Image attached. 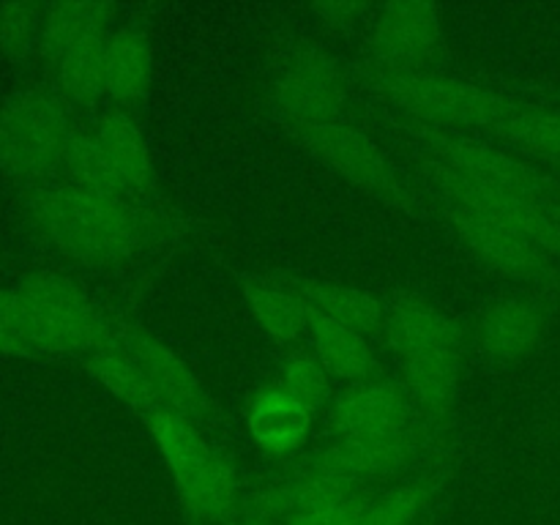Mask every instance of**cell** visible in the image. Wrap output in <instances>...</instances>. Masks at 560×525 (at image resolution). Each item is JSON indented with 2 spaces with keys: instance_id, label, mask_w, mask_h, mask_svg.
I'll use <instances>...</instances> for the list:
<instances>
[{
  "instance_id": "cell-1",
  "label": "cell",
  "mask_w": 560,
  "mask_h": 525,
  "mask_svg": "<svg viewBox=\"0 0 560 525\" xmlns=\"http://www.w3.org/2000/svg\"><path fill=\"white\" fill-rule=\"evenodd\" d=\"M22 213L49 249L91 266L124 260L142 241L135 202L69 178L25 189Z\"/></svg>"
},
{
  "instance_id": "cell-2",
  "label": "cell",
  "mask_w": 560,
  "mask_h": 525,
  "mask_svg": "<svg viewBox=\"0 0 560 525\" xmlns=\"http://www.w3.org/2000/svg\"><path fill=\"white\" fill-rule=\"evenodd\" d=\"M383 328L416 410L427 419L446 416L463 366V342L452 317L421 295H399L386 306Z\"/></svg>"
},
{
  "instance_id": "cell-3",
  "label": "cell",
  "mask_w": 560,
  "mask_h": 525,
  "mask_svg": "<svg viewBox=\"0 0 560 525\" xmlns=\"http://www.w3.org/2000/svg\"><path fill=\"white\" fill-rule=\"evenodd\" d=\"M27 350L93 353L113 334L91 295L55 271L27 273L11 290Z\"/></svg>"
},
{
  "instance_id": "cell-4",
  "label": "cell",
  "mask_w": 560,
  "mask_h": 525,
  "mask_svg": "<svg viewBox=\"0 0 560 525\" xmlns=\"http://www.w3.org/2000/svg\"><path fill=\"white\" fill-rule=\"evenodd\" d=\"M74 129L58 98L22 91L0 98V175L25 189L49 184L66 170L74 148Z\"/></svg>"
},
{
  "instance_id": "cell-5",
  "label": "cell",
  "mask_w": 560,
  "mask_h": 525,
  "mask_svg": "<svg viewBox=\"0 0 560 525\" xmlns=\"http://www.w3.org/2000/svg\"><path fill=\"white\" fill-rule=\"evenodd\" d=\"M164 465H167L180 501L195 517L217 523L238 506V479L202 438L200 427L167 408L142 416Z\"/></svg>"
},
{
  "instance_id": "cell-6",
  "label": "cell",
  "mask_w": 560,
  "mask_h": 525,
  "mask_svg": "<svg viewBox=\"0 0 560 525\" xmlns=\"http://www.w3.org/2000/svg\"><path fill=\"white\" fill-rule=\"evenodd\" d=\"M113 31L109 5L60 3L44 9L38 58L63 96L74 102L102 98L104 55Z\"/></svg>"
},
{
  "instance_id": "cell-7",
  "label": "cell",
  "mask_w": 560,
  "mask_h": 525,
  "mask_svg": "<svg viewBox=\"0 0 560 525\" xmlns=\"http://www.w3.org/2000/svg\"><path fill=\"white\" fill-rule=\"evenodd\" d=\"M372 80L405 113L416 115L427 124L454 126V129L463 126V129L498 131L514 104L498 93L438 74V71L392 66L381 63V60H375Z\"/></svg>"
},
{
  "instance_id": "cell-8",
  "label": "cell",
  "mask_w": 560,
  "mask_h": 525,
  "mask_svg": "<svg viewBox=\"0 0 560 525\" xmlns=\"http://www.w3.org/2000/svg\"><path fill=\"white\" fill-rule=\"evenodd\" d=\"M66 173L74 184L135 202L151 186V148L135 120L113 109L98 115L88 135H77Z\"/></svg>"
},
{
  "instance_id": "cell-9",
  "label": "cell",
  "mask_w": 560,
  "mask_h": 525,
  "mask_svg": "<svg viewBox=\"0 0 560 525\" xmlns=\"http://www.w3.org/2000/svg\"><path fill=\"white\" fill-rule=\"evenodd\" d=\"M290 131L301 140L312 156L320 159L326 167L342 175L366 195L383 197L388 202H402L405 189L394 175L392 164L383 156L372 137L355 129L353 124L339 115H320V118L290 120Z\"/></svg>"
},
{
  "instance_id": "cell-10",
  "label": "cell",
  "mask_w": 560,
  "mask_h": 525,
  "mask_svg": "<svg viewBox=\"0 0 560 525\" xmlns=\"http://www.w3.org/2000/svg\"><path fill=\"white\" fill-rule=\"evenodd\" d=\"M427 156H430L432 167L443 170L465 184L550 202L545 184L536 178V173L523 159L485 145V142L465 140V137H435Z\"/></svg>"
},
{
  "instance_id": "cell-11",
  "label": "cell",
  "mask_w": 560,
  "mask_h": 525,
  "mask_svg": "<svg viewBox=\"0 0 560 525\" xmlns=\"http://www.w3.org/2000/svg\"><path fill=\"white\" fill-rule=\"evenodd\" d=\"M124 339L126 350L135 355V361L140 364L142 375H145L148 386H151L153 399H156L159 408H167L173 413L184 416L191 424L202 427L213 419V399L208 394V388L202 386L200 377L195 375L189 364L175 353L173 348H167L164 342H159L156 337L142 331H118Z\"/></svg>"
},
{
  "instance_id": "cell-12",
  "label": "cell",
  "mask_w": 560,
  "mask_h": 525,
  "mask_svg": "<svg viewBox=\"0 0 560 525\" xmlns=\"http://www.w3.org/2000/svg\"><path fill=\"white\" fill-rule=\"evenodd\" d=\"M443 217L452 224L465 249L487 268L506 279H534L547 268V252L528 235L501 222L479 217L468 208L443 202Z\"/></svg>"
},
{
  "instance_id": "cell-13",
  "label": "cell",
  "mask_w": 560,
  "mask_h": 525,
  "mask_svg": "<svg viewBox=\"0 0 560 525\" xmlns=\"http://www.w3.org/2000/svg\"><path fill=\"white\" fill-rule=\"evenodd\" d=\"M416 413L402 383L364 377L339 394L331 416L337 438H388L419 430Z\"/></svg>"
},
{
  "instance_id": "cell-14",
  "label": "cell",
  "mask_w": 560,
  "mask_h": 525,
  "mask_svg": "<svg viewBox=\"0 0 560 525\" xmlns=\"http://www.w3.org/2000/svg\"><path fill=\"white\" fill-rule=\"evenodd\" d=\"M372 44L381 63L427 69L443 44V20L435 5L392 3L377 14Z\"/></svg>"
},
{
  "instance_id": "cell-15",
  "label": "cell",
  "mask_w": 560,
  "mask_h": 525,
  "mask_svg": "<svg viewBox=\"0 0 560 525\" xmlns=\"http://www.w3.org/2000/svg\"><path fill=\"white\" fill-rule=\"evenodd\" d=\"M277 104L284 120L320 118V115H339L345 104V88L339 69L323 52H299L279 74Z\"/></svg>"
},
{
  "instance_id": "cell-16",
  "label": "cell",
  "mask_w": 560,
  "mask_h": 525,
  "mask_svg": "<svg viewBox=\"0 0 560 525\" xmlns=\"http://www.w3.org/2000/svg\"><path fill=\"white\" fill-rule=\"evenodd\" d=\"M547 331L545 312L528 299H501L476 320V342L487 355L514 361L534 353Z\"/></svg>"
},
{
  "instance_id": "cell-17",
  "label": "cell",
  "mask_w": 560,
  "mask_h": 525,
  "mask_svg": "<svg viewBox=\"0 0 560 525\" xmlns=\"http://www.w3.org/2000/svg\"><path fill=\"white\" fill-rule=\"evenodd\" d=\"M419 441V430L388 438H337L315 459V465H320L328 474L339 476V479L359 485L361 479H375V476L392 474L399 465L408 463Z\"/></svg>"
},
{
  "instance_id": "cell-18",
  "label": "cell",
  "mask_w": 560,
  "mask_h": 525,
  "mask_svg": "<svg viewBox=\"0 0 560 525\" xmlns=\"http://www.w3.org/2000/svg\"><path fill=\"white\" fill-rule=\"evenodd\" d=\"M312 421H315V410L273 383L252 399L249 413H246L252 441L262 452L277 454V457L293 454L295 448L304 446L312 432Z\"/></svg>"
},
{
  "instance_id": "cell-19",
  "label": "cell",
  "mask_w": 560,
  "mask_h": 525,
  "mask_svg": "<svg viewBox=\"0 0 560 525\" xmlns=\"http://www.w3.org/2000/svg\"><path fill=\"white\" fill-rule=\"evenodd\" d=\"M246 310L268 339L279 345L299 342L310 334V312L301 299L299 282L260 277L244 288Z\"/></svg>"
},
{
  "instance_id": "cell-20",
  "label": "cell",
  "mask_w": 560,
  "mask_h": 525,
  "mask_svg": "<svg viewBox=\"0 0 560 525\" xmlns=\"http://www.w3.org/2000/svg\"><path fill=\"white\" fill-rule=\"evenodd\" d=\"M299 290L306 312H310V320L317 317V320L339 323V326L355 328L366 337L386 326V304L370 290L339 282H315V279L299 282Z\"/></svg>"
},
{
  "instance_id": "cell-21",
  "label": "cell",
  "mask_w": 560,
  "mask_h": 525,
  "mask_svg": "<svg viewBox=\"0 0 560 525\" xmlns=\"http://www.w3.org/2000/svg\"><path fill=\"white\" fill-rule=\"evenodd\" d=\"M153 77V55L145 36L131 27H115L109 36L102 71V98L135 102L148 91Z\"/></svg>"
},
{
  "instance_id": "cell-22",
  "label": "cell",
  "mask_w": 560,
  "mask_h": 525,
  "mask_svg": "<svg viewBox=\"0 0 560 525\" xmlns=\"http://www.w3.org/2000/svg\"><path fill=\"white\" fill-rule=\"evenodd\" d=\"M88 366H91L93 377H96L102 386H107L115 397L124 399L126 405H131L140 416L159 408L156 399H153L151 386H148L145 375H142L140 364H137L135 355L126 350L124 339H120V334L115 331V328L93 353H88Z\"/></svg>"
},
{
  "instance_id": "cell-23",
  "label": "cell",
  "mask_w": 560,
  "mask_h": 525,
  "mask_svg": "<svg viewBox=\"0 0 560 525\" xmlns=\"http://www.w3.org/2000/svg\"><path fill=\"white\" fill-rule=\"evenodd\" d=\"M310 337H312V353L320 359L328 375L342 377V381L359 383L370 375L372 370V345L370 337L355 328L339 326L331 320H310Z\"/></svg>"
},
{
  "instance_id": "cell-24",
  "label": "cell",
  "mask_w": 560,
  "mask_h": 525,
  "mask_svg": "<svg viewBox=\"0 0 560 525\" xmlns=\"http://www.w3.org/2000/svg\"><path fill=\"white\" fill-rule=\"evenodd\" d=\"M498 135H503L523 151L560 164V113L556 109L512 104Z\"/></svg>"
},
{
  "instance_id": "cell-25",
  "label": "cell",
  "mask_w": 560,
  "mask_h": 525,
  "mask_svg": "<svg viewBox=\"0 0 560 525\" xmlns=\"http://www.w3.org/2000/svg\"><path fill=\"white\" fill-rule=\"evenodd\" d=\"M273 386L310 405L312 410H317V405L323 402L328 392V372L312 350H293L279 364Z\"/></svg>"
},
{
  "instance_id": "cell-26",
  "label": "cell",
  "mask_w": 560,
  "mask_h": 525,
  "mask_svg": "<svg viewBox=\"0 0 560 525\" xmlns=\"http://www.w3.org/2000/svg\"><path fill=\"white\" fill-rule=\"evenodd\" d=\"M430 503V490L419 481L399 485L366 501L359 525H416Z\"/></svg>"
},
{
  "instance_id": "cell-27",
  "label": "cell",
  "mask_w": 560,
  "mask_h": 525,
  "mask_svg": "<svg viewBox=\"0 0 560 525\" xmlns=\"http://www.w3.org/2000/svg\"><path fill=\"white\" fill-rule=\"evenodd\" d=\"M44 5L9 3L0 5V52L9 58L38 55L42 42Z\"/></svg>"
},
{
  "instance_id": "cell-28",
  "label": "cell",
  "mask_w": 560,
  "mask_h": 525,
  "mask_svg": "<svg viewBox=\"0 0 560 525\" xmlns=\"http://www.w3.org/2000/svg\"><path fill=\"white\" fill-rule=\"evenodd\" d=\"M364 506L366 498H361L359 492H350V495L334 498V501H323L317 506L304 509V512L290 517L284 525H359Z\"/></svg>"
},
{
  "instance_id": "cell-29",
  "label": "cell",
  "mask_w": 560,
  "mask_h": 525,
  "mask_svg": "<svg viewBox=\"0 0 560 525\" xmlns=\"http://www.w3.org/2000/svg\"><path fill=\"white\" fill-rule=\"evenodd\" d=\"M20 350L27 348L20 320H16L14 299H11V290L0 288V353H20Z\"/></svg>"
}]
</instances>
